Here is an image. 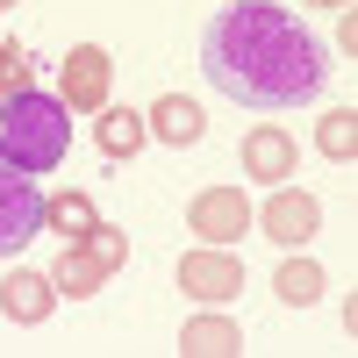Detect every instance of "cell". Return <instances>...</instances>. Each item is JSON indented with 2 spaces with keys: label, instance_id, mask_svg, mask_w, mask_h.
Masks as SVG:
<instances>
[{
  "label": "cell",
  "instance_id": "9a60e30c",
  "mask_svg": "<svg viewBox=\"0 0 358 358\" xmlns=\"http://www.w3.org/2000/svg\"><path fill=\"white\" fill-rule=\"evenodd\" d=\"M43 222H57V229L72 236V244H86L101 215H94V201H86V194H57V201H43Z\"/></svg>",
  "mask_w": 358,
  "mask_h": 358
},
{
  "label": "cell",
  "instance_id": "6da1fadb",
  "mask_svg": "<svg viewBox=\"0 0 358 358\" xmlns=\"http://www.w3.org/2000/svg\"><path fill=\"white\" fill-rule=\"evenodd\" d=\"M201 72L215 94H229L251 115H287L322 94V43L308 36L301 15L280 0H229V8L201 29Z\"/></svg>",
  "mask_w": 358,
  "mask_h": 358
},
{
  "label": "cell",
  "instance_id": "5b68a950",
  "mask_svg": "<svg viewBox=\"0 0 358 358\" xmlns=\"http://www.w3.org/2000/svg\"><path fill=\"white\" fill-rule=\"evenodd\" d=\"M179 294H194V301H236V287H244V265H236L229 244H201L172 265Z\"/></svg>",
  "mask_w": 358,
  "mask_h": 358
},
{
  "label": "cell",
  "instance_id": "ba28073f",
  "mask_svg": "<svg viewBox=\"0 0 358 358\" xmlns=\"http://www.w3.org/2000/svg\"><path fill=\"white\" fill-rule=\"evenodd\" d=\"M294 136L280 129V122H258L251 136H244V179L251 187H287V172H294Z\"/></svg>",
  "mask_w": 358,
  "mask_h": 358
},
{
  "label": "cell",
  "instance_id": "4fadbf2b",
  "mask_svg": "<svg viewBox=\"0 0 358 358\" xmlns=\"http://www.w3.org/2000/svg\"><path fill=\"white\" fill-rule=\"evenodd\" d=\"M179 351L187 358H236L244 351V330H236L229 315H194L187 330H179Z\"/></svg>",
  "mask_w": 358,
  "mask_h": 358
},
{
  "label": "cell",
  "instance_id": "ffe728a7",
  "mask_svg": "<svg viewBox=\"0 0 358 358\" xmlns=\"http://www.w3.org/2000/svg\"><path fill=\"white\" fill-rule=\"evenodd\" d=\"M8 8H15V0H0V15H8Z\"/></svg>",
  "mask_w": 358,
  "mask_h": 358
},
{
  "label": "cell",
  "instance_id": "ac0fdd59",
  "mask_svg": "<svg viewBox=\"0 0 358 358\" xmlns=\"http://www.w3.org/2000/svg\"><path fill=\"white\" fill-rule=\"evenodd\" d=\"M86 251H94V258L108 265V273H115V265L129 258V236H122V229H101V222H94V236H86Z\"/></svg>",
  "mask_w": 358,
  "mask_h": 358
},
{
  "label": "cell",
  "instance_id": "8992f818",
  "mask_svg": "<svg viewBox=\"0 0 358 358\" xmlns=\"http://www.w3.org/2000/svg\"><path fill=\"white\" fill-rule=\"evenodd\" d=\"M187 229L201 244H236V236H251V194L244 187H208L187 201Z\"/></svg>",
  "mask_w": 358,
  "mask_h": 358
},
{
  "label": "cell",
  "instance_id": "7c38bea8",
  "mask_svg": "<svg viewBox=\"0 0 358 358\" xmlns=\"http://www.w3.org/2000/svg\"><path fill=\"white\" fill-rule=\"evenodd\" d=\"M50 280H57V294H65V301H94V294L108 287V265L86 251V244H72V251H57Z\"/></svg>",
  "mask_w": 358,
  "mask_h": 358
},
{
  "label": "cell",
  "instance_id": "9c48e42d",
  "mask_svg": "<svg viewBox=\"0 0 358 358\" xmlns=\"http://www.w3.org/2000/svg\"><path fill=\"white\" fill-rule=\"evenodd\" d=\"M0 308H8V322L36 330V322L57 308V280L50 273H8V280H0Z\"/></svg>",
  "mask_w": 358,
  "mask_h": 358
},
{
  "label": "cell",
  "instance_id": "30bf717a",
  "mask_svg": "<svg viewBox=\"0 0 358 358\" xmlns=\"http://www.w3.org/2000/svg\"><path fill=\"white\" fill-rule=\"evenodd\" d=\"M143 129H151L165 151H187V143L208 136V115H201V101H187V94H165V101L151 108V122H143Z\"/></svg>",
  "mask_w": 358,
  "mask_h": 358
},
{
  "label": "cell",
  "instance_id": "5bb4252c",
  "mask_svg": "<svg viewBox=\"0 0 358 358\" xmlns=\"http://www.w3.org/2000/svg\"><path fill=\"white\" fill-rule=\"evenodd\" d=\"M322 287H330V280H322V265H308V258H294V265H280V273H273V294H280L287 308H315Z\"/></svg>",
  "mask_w": 358,
  "mask_h": 358
},
{
  "label": "cell",
  "instance_id": "d6986e66",
  "mask_svg": "<svg viewBox=\"0 0 358 358\" xmlns=\"http://www.w3.org/2000/svg\"><path fill=\"white\" fill-rule=\"evenodd\" d=\"M315 8H351V0H315Z\"/></svg>",
  "mask_w": 358,
  "mask_h": 358
},
{
  "label": "cell",
  "instance_id": "7a4b0ae2",
  "mask_svg": "<svg viewBox=\"0 0 358 358\" xmlns=\"http://www.w3.org/2000/svg\"><path fill=\"white\" fill-rule=\"evenodd\" d=\"M72 151V115L57 94H36V86H22V94H0V158L22 165V172H57Z\"/></svg>",
  "mask_w": 358,
  "mask_h": 358
},
{
  "label": "cell",
  "instance_id": "8fae6325",
  "mask_svg": "<svg viewBox=\"0 0 358 358\" xmlns=\"http://www.w3.org/2000/svg\"><path fill=\"white\" fill-rule=\"evenodd\" d=\"M143 115L136 108H122V101H108L101 115H94V143H101V158H136L143 151Z\"/></svg>",
  "mask_w": 358,
  "mask_h": 358
},
{
  "label": "cell",
  "instance_id": "277c9868",
  "mask_svg": "<svg viewBox=\"0 0 358 358\" xmlns=\"http://www.w3.org/2000/svg\"><path fill=\"white\" fill-rule=\"evenodd\" d=\"M36 229H43V194H36V179L0 158V258H15Z\"/></svg>",
  "mask_w": 358,
  "mask_h": 358
},
{
  "label": "cell",
  "instance_id": "2e32d148",
  "mask_svg": "<svg viewBox=\"0 0 358 358\" xmlns=\"http://www.w3.org/2000/svg\"><path fill=\"white\" fill-rule=\"evenodd\" d=\"M315 143H322V158H337V165H351V158H358V115H351V108H337V115H322V122H315Z\"/></svg>",
  "mask_w": 358,
  "mask_h": 358
},
{
  "label": "cell",
  "instance_id": "52a82bcc",
  "mask_svg": "<svg viewBox=\"0 0 358 358\" xmlns=\"http://www.w3.org/2000/svg\"><path fill=\"white\" fill-rule=\"evenodd\" d=\"M258 236H273V244L287 251V244H308V236L322 229V208H315V194H301V187H273V201L258 208Z\"/></svg>",
  "mask_w": 358,
  "mask_h": 358
},
{
  "label": "cell",
  "instance_id": "e0dca14e",
  "mask_svg": "<svg viewBox=\"0 0 358 358\" xmlns=\"http://www.w3.org/2000/svg\"><path fill=\"white\" fill-rule=\"evenodd\" d=\"M29 79H36V57H29V43H0V94H22Z\"/></svg>",
  "mask_w": 358,
  "mask_h": 358
},
{
  "label": "cell",
  "instance_id": "3957f363",
  "mask_svg": "<svg viewBox=\"0 0 358 358\" xmlns=\"http://www.w3.org/2000/svg\"><path fill=\"white\" fill-rule=\"evenodd\" d=\"M108 79H115V57L101 43H79V50L57 57V101L72 115H101L108 108Z\"/></svg>",
  "mask_w": 358,
  "mask_h": 358
}]
</instances>
